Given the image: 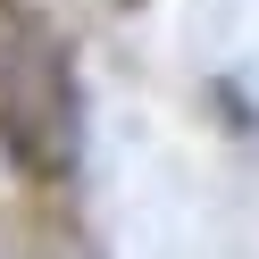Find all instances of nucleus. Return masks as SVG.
I'll use <instances>...</instances> for the list:
<instances>
[{
	"label": "nucleus",
	"instance_id": "obj_1",
	"mask_svg": "<svg viewBox=\"0 0 259 259\" xmlns=\"http://www.w3.org/2000/svg\"><path fill=\"white\" fill-rule=\"evenodd\" d=\"M0 151L25 176H67L84 151V101H75L67 42L25 0H0Z\"/></svg>",
	"mask_w": 259,
	"mask_h": 259
}]
</instances>
